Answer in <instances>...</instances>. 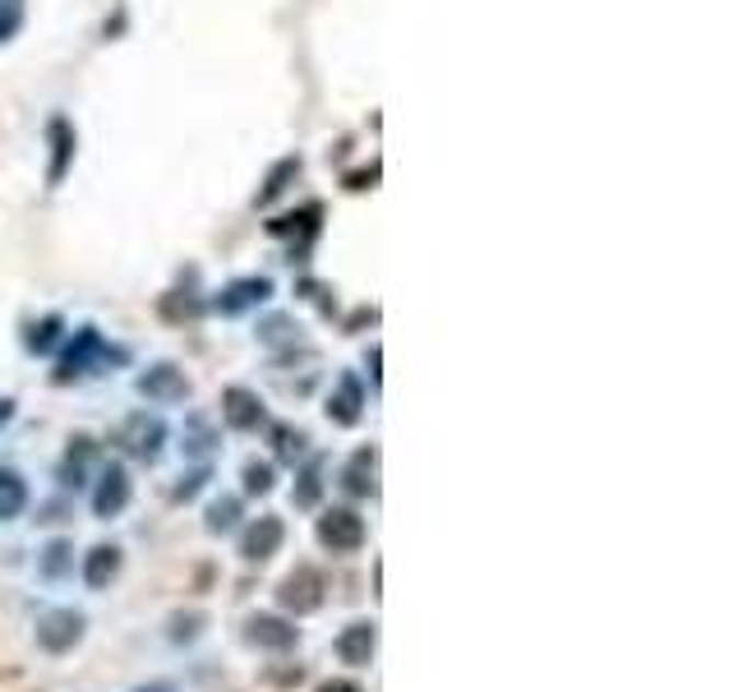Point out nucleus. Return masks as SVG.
<instances>
[{
    "label": "nucleus",
    "mask_w": 738,
    "mask_h": 692,
    "mask_svg": "<svg viewBox=\"0 0 738 692\" xmlns=\"http://www.w3.org/2000/svg\"><path fill=\"white\" fill-rule=\"evenodd\" d=\"M10 416H14V401H5V397H0V426H5Z\"/></svg>",
    "instance_id": "2f4dec72"
},
{
    "label": "nucleus",
    "mask_w": 738,
    "mask_h": 692,
    "mask_svg": "<svg viewBox=\"0 0 738 692\" xmlns=\"http://www.w3.org/2000/svg\"><path fill=\"white\" fill-rule=\"evenodd\" d=\"M204 633H208V614L204 610H175L167 619V642L171 646H194Z\"/></svg>",
    "instance_id": "dca6fc26"
},
{
    "label": "nucleus",
    "mask_w": 738,
    "mask_h": 692,
    "mask_svg": "<svg viewBox=\"0 0 738 692\" xmlns=\"http://www.w3.org/2000/svg\"><path fill=\"white\" fill-rule=\"evenodd\" d=\"M121 568H125V549L121 545H93V549L83 554L79 577H83L88 591H106L121 577Z\"/></svg>",
    "instance_id": "f8f14e48"
},
{
    "label": "nucleus",
    "mask_w": 738,
    "mask_h": 692,
    "mask_svg": "<svg viewBox=\"0 0 738 692\" xmlns=\"http://www.w3.org/2000/svg\"><path fill=\"white\" fill-rule=\"evenodd\" d=\"M259 342H268V347H296L300 342V328L291 324L286 315H273V319L259 324Z\"/></svg>",
    "instance_id": "4be33fe9"
},
{
    "label": "nucleus",
    "mask_w": 738,
    "mask_h": 692,
    "mask_svg": "<svg viewBox=\"0 0 738 692\" xmlns=\"http://www.w3.org/2000/svg\"><path fill=\"white\" fill-rule=\"evenodd\" d=\"M208 476H213V472H208V466H194V472H190V476H181V485H175V489H171V503H190V499L198 495V489H204V485H208Z\"/></svg>",
    "instance_id": "bb28decb"
},
{
    "label": "nucleus",
    "mask_w": 738,
    "mask_h": 692,
    "mask_svg": "<svg viewBox=\"0 0 738 692\" xmlns=\"http://www.w3.org/2000/svg\"><path fill=\"white\" fill-rule=\"evenodd\" d=\"M116 443H121V453H129V457L158 462L162 443H167V420H162V416H148V411H134V416L121 420Z\"/></svg>",
    "instance_id": "423d86ee"
},
{
    "label": "nucleus",
    "mask_w": 738,
    "mask_h": 692,
    "mask_svg": "<svg viewBox=\"0 0 738 692\" xmlns=\"http://www.w3.org/2000/svg\"><path fill=\"white\" fill-rule=\"evenodd\" d=\"M222 420H227L231 430H240V434H254L259 426H268V411H263L259 393L231 384V388H222Z\"/></svg>",
    "instance_id": "9b49d317"
},
{
    "label": "nucleus",
    "mask_w": 738,
    "mask_h": 692,
    "mask_svg": "<svg viewBox=\"0 0 738 692\" xmlns=\"http://www.w3.org/2000/svg\"><path fill=\"white\" fill-rule=\"evenodd\" d=\"M374 472H378V449H374V443H370V449H355L351 462L342 466V489L351 499H374L378 495Z\"/></svg>",
    "instance_id": "4468645a"
},
{
    "label": "nucleus",
    "mask_w": 738,
    "mask_h": 692,
    "mask_svg": "<svg viewBox=\"0 0 738 692\" xmlns=\"http://www.w3.org/2000/svg\"><path fill=\"white\" fill-rule=\"evenodd\" d=\"M83 633H88V614L75 610V605H56L47 614H37V628H33L37 646L47 656H70L75 646L83 642Z\"/></svg>",
    "instance_id": "20e7f679"
},
{
    "label": "nucleus",
    "mask_w": 738,
    "mask_h": 692,
    "mask_svg": "<svg viewBox=\"0 0 738 692\" xmlns=\"http://www.w3.org/2000/svg\"><path fill=\"white\" fill-rule=\"evenodd\" d=\"M19 19H24V5L19 0H0V42L19 29Z\"/></svg>",
    "instance_id": "c85d7f7f"
},
{
    "label": "nucleus",
    "mask_w": 738,
    "mask_h": 692,
    "mask_svg": "<svg viewBox=\"0 0 738 692\" xmlns=\"http://www.w3.org/2000/svg\"><path fill=\"white\" fill-rule=\"evenodd\" d=\"M268 296H273V282H268V277H240L217 296V309H222V315H245V309L263 305Z\"/></svg>",
    "instance_id": "2eb2a0df"
},
{
    "label": "nucleus",
    "mask_w": 738,
    "mask_h": 692,
    "mask_svg": "<svg viewBox=\"0 0 738 692\" xmlns=\"http://www.w3.org/2000/svg\"><path fill=\"white\" fill-rule=\"evenodd\" d=\"M29 508V480L19 472H0V518H19Z\"/></svg>",
    "instance_id": "6ab92c4d"
},
{
    "label": "nucleus",
    "mask_w": 738,
    "mask_h": 692,
    "mask_svg": "<svg viewBox=\"0 0 738 692\" xmlns=\"http://www.w3.org/2000/svg\"><path fill=\"white\" fill-rule=\"evenodd\" d=\"M129 499H134V480H129L125 466L111 462L106 472L98 476V489H93V512H98L102 522H111V518H121V512L129 508Z\"/></svg>",
    "instance_id": "1a4fd4ad"
},
{
    "label": "nucleus",
    "mask_w": 738,
    "mask_h": 692,
    "mask_svg": "<svg viewBox=\"0 0 738 692\" xmlns=\"http://www.w3.org/2000/svg\"><path fill=\"white\" fill-rule=\"evenodd\" d=\"M134 692H175L171 679H158V683H144V688H134Z\"/></svg>",
    "instance_id": "7c9ffc66"
},
{
    "label": "nucleus",
    "mask_w": 738,
    "mask_h": 692,
    "mask_svg": "<svg viewBox=\"0 0 738 692\" xmlns=\"http://www.w3.org/2000/svg\"><path fill=\"white\" fill-rule=\"evenodd\" d=\"M240 480H245V495H273V485H277L273 462H245Z\"/></svg>",
    "instance_id": "b1692460"
},
{
    "label": "nucleus",
    "mask_w": 738,
    "mask_h": 692,
    "mask_svg": "<svg viewBox=\"0 0 738 692\" xmlns=\"http://www.w3.org/2000/svg\"><path fill=\"white\" fill-rule=\"evenodd\" d=\"M60 328H65V319L60 315H47L42 324H33L29 328V338H24V347L33 351V355H47L56 342H60Z\"/></svg>",
    "instance_id": "aec40b11"
},
{
    "label": "nucleus",
    "mask_w": 738,
    "mask_h": 692,
    "mask_svg": "<svg viewBox=\"0 0 738 692\" xmlns=\"http://www.w3.org/2000/svg\"><path fill=\"white\" fill-rule=\"evenodd\" d=\"M125 347H111L98 328H79L75 332V347L60 355V370L52 374L56 384H75V378H83V374H102L111 361H125Z\"/></svg>",
    "instance_id": "f257e3e1"
},
{
    "label": "nucleus",
    "mask_w": 738,
    "mask_h": 692,
    "mask_svg": "<svg viewBox=\"0 0 738 692\" xmlns=\"http://www.w3.org/2000/svg\"><path fill=\"white\" fill-rule=\"evenodd\" d=\"M315 541L338 554V559H347V554H361L365 541H370V526L355 508H323V518L315 522Z\"/></svg>",
    "instance_id": "7ed1b4c3"
},
{
    "label": "nucleus",
    "mask_w": 738,
    "mask_h": 692,
    "mask_svg": "<svg viewBox=\"0 0 738 692\" xmlns=\"http://www.w3.org/2000/svg\"><path fill=\"white\" fill-rule=\"evenodd\" d=\"M296 171H300V158H286V162H277V167H273V175H268L263 194H259V204H273V198L286 190V181H291V175H296Z\"/></svg>",
    "instance_id": "a878e982"
},
{
    "label": "nucleus",
    "mask_w": 738,
    "mask_h": 692,
    "mask_svg": "<svg viewBox=\"0 0 738 692\" xmlns=\"http://www.w3.org/2000/svg\"><path fill=\"white\" fill-rule=\"evenodd\" d=\"M240 518H245V503H240L236 495H222V499H213L208 512H204V531H208V535H231V531L240 526Z\"/></svg>",
    "instance_id": "f3484780"
},
{
    "label": "nucleus",
    "mask_w": 738,
    "mask_h": 692,
    "mask_svg": "<svg viewBox=\"0 0 738 692\" xmlns=\"http://www.w3.org/2000/svg\"><path fill=\"white\" fill-rule=\"evenodd\" d=\"M139 388L148 401H158V407H175V401H185L190 397V378L181 365H171V361H158V365H148L139 374Z\"/></svg>",
    "instance_id": "6e6552de"
},
{
    "label": "nucleus",
    "mask_w": 738,
    "mask_h": 692,
    "mask_svg": "<svg viewBox=\"0 0 738 692\" xmlns=\"http://www.w3.org/2000/svg\"><path fill=\"white\" fill-rule=\"evenodd\" d=\"M277 610L286 619H309V614H319L323 610V600H328V582H323V572L315 564H296L282 582H277Z\"/></svg>",
    "instance_id": "f03ea898"
},
{
    "label": "nucleus",
    "mask_w": 738,
    "mask_h": 692,
    "mask_svg": "<svg viewBox=\"0 0 738 692\" xmlns=\"http://www.w3.org/2000/svg\"><path fill=\"white\" fill-rule=\"evenodd\" d=\"M361 416H365V388H361V378L342 374L338 388L328 393V420H332V426H342V430H351V426H361Z\"/></svg>",
    "instance_id": "ddd939ff"
},
{
    "label": "nucleus",
    "mask_w": 738,
    "mask_h": 692,
    "mask_svg": "<svg viewBox=\"0 0 738 692\" xmlns=\"http://www.w3.org/2000/svg\"><path fill=\"white\" fill-rule=\"evenodd\" d=\"M319 495H323V472H319V457L300 472V485H296V508H319Z\"/></svg>",
    "instance_id": "5701e85b"
},
{
    "label": "nucleus",
    "mask_w": 738,
    "mask_h": 692,
    "mask_svg": "<svg viewBox=\"0 0 738 692\" xmlns=\"http://www.w3.org/2000/svg\"><path fill=\"white\" fill-rule=\"evenodd\" d=\"M240 637H245V646L268 651V656H286V651H296V646H300L296 619H286V614H250V619H245V628H240Z\"/></svg>",
    "instance_id": "39448f33"
},
{
    "label": "nucleus",
    "mask_w": 738,
    "mask_h": 692,
    "mask_svg": "<svg viewBox=\"0 0 738 692\" xmlns=\"http://www.w3.org/2000/svg\"><path fill=\"white\" fill-rule=\"evenodd\" d=\"M268 434H273V449H277V457H282V462H296V457L305 453V434H300V430H291V426H273Z\"/></svg>",
    "instance_id": "393cba45"
},
{
    "label": "nucleus",
    "mask_w": 738,
    "mask_h": 692,
    "mask_svg": "<svg viewBox=\"0 0 738 692\" xmlns=\"http://www.w3.org/2000/svg\"><path fill=\"white\" fill-rule=\"evenodd\" d=\"M52 144H56V162H52V185H56L65 175V167H70V158H75V129L65 121H52Z\"/></svg>",
    "instance_id": "412c9836"
},
{
    "label": "nucleus",
    "mask_w": 738,
    "mask_h": 692,
    "mask_svg": "<svg viewBox=\"0 0 738 692\" xmlns=\"http://www.w3.org/2000/svg\"><path fill=\"white\" fill-rule=\"evenodd\" d=\"M37 572L47 577V582L70 577L75 572V545L70 541H47V549H42V559H37Z\"/></svg>",
    "instance_id": "a211bd4d"
},
{
    "label": "nucleus",
    "mask_w": 738,
    "mask_h": 692,
    "mask_svg": "<svg viewBox=\"0 0 738 692\" xmlns=\"http://www.w3.org/2000/svg\"><path fill=\"white\" fill-rule=\"evenodd\" d=\"M282 545H286V522L277 518V512H263V518H254L240 531V559L245 564H268L273 554H282Z\"/></svg>",
    "instance_id": "0eeeda50"
},
{
    "label": "nucleus",
    "mask_w": 738,
    "mask_h": 692,
    "mask_svg": "<svg viewBox=\"0 0 738 692\" xmlns=\"http://www.w3.org/2000/svg\"><path fill=\"white\" fill-rule=\"evenodd\" d=\"M315 692H361V683H355V679H328V683H319Z\"/></svg>",
    "instance_id": "c756f323"
},
{
    "label": "nucleus",
    "mask_w": 738,
    "mask_h": 692,
    "mask_svg": "<svg viewBox=\"0 0 738 692\" xmlns=\"http://www.w3.org/2000/svg\"><path fill=\"white\" fill-rule=\"evenodd\" d=\"M332 651H338L342 665L365 669V665L374 660V651H378V623H374V619H355V623H347V628L338 633V642H332Z\"/></svg>",
    "instance_id": "9d476101"
},
{
    "label": "nucleus",
    "mask_w": 738,
    "mask_h": 692,
    "mask_svg": "<svg viewBox=\"0 0 738 692\" xmlns=\"http://www.w3.org/2000/svg\"><path fill=\"white\" fill-rule=\"evenodd\" d=\"M305 679V669L300 665H277V669H263V683L268 688H296Z\"/></svg>",
    "instance_id": "cd10ccee"
}]
</instances>
